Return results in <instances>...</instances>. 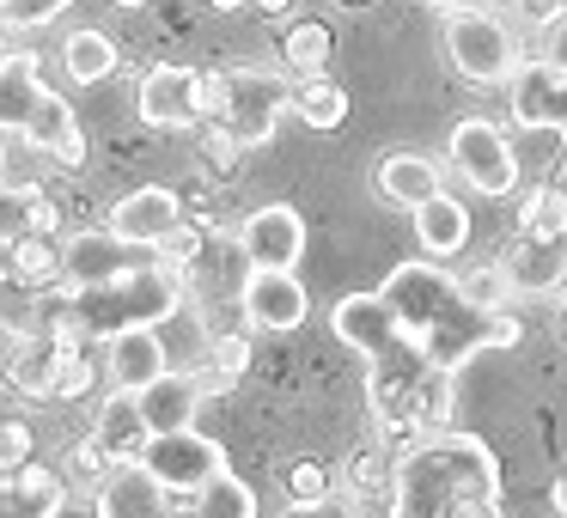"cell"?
<instances>
[{"instance_id": "1", "label": "cell", "mask_w": 567, "mask_h": 518, "mask_svg": "<svg viewBox=\"0 0 567 518\" xmlns=\"http://www.w3.org/2000/svg\"><path fill=\"white\" fill-rule=\"evenodd\" d=\"M330 330L342 348L367 360V396L379 427H445L452 415V372L403 330L384 293H348L336 299Z\"/></svg>"}, {"instance_id": "2", "label": "cell", "mask_w": 567, "mask_h": 518, "mask_svg": "<svg viewBox=\"0 0 567 518\" xmlns=\"http://www.w3.org/2000/svg\"><path fill=\"white\" fill-rule=\"evenodd\" d=\"M384 305L403 318V330L440 360L445 372H457L464 360H476L482 348H513L518 342V318L506 305H476L464 293L457 274L440 269V257H415V262H396L384 274Z\"/></svg>"}, {"instance_id": "3", "label": "cell", "mask_w": 567, "mask_h": 518, "mask_svg": "<svg viewBox=\"0 0 567 518\" xmlns=\"http://www.w3.org/2000/svg\"><path fill=\"white\" fill-rule=\"evenodd\" d=\"M396 518H494L501 512V464L476 433L427 427L391 457Z\"/></svg>"}, {"instance_id": "4", "label": "cell", "mask_w": 567, "mask_h": 518, "mask_svg": "<svg viewBox=\"0 0 567 518\" xmlns=\"http://www.w3.org/2000/svg\"><path fill=\"white\" fill-rule=\"evenodd\" d=\"M74 299V318L92 342L128 330V323H165L177 305H184V274L177 262H128L123 274L111 281H92V287H68Z\"/></svg>"}, {"instance_id": "5", "label": "cell", "mask_w": 567, "mask_h": 518, "mask_svg": "<svg viewBox=\"0 0 567 518\" xmlns=\"http://www.w3.org/2000/svg\"><path fill=\"white\" fill-rule=\"evenodd\" d=\"M445 55H452V68L470 86H506L518 74V62H525L506 19L476 13V7H452L445 13Z\"/></svg>"}, {"instance_id": "6", "label": "cell", "mask_w": 567, "mask_h": 518, "mask_svg": "<svg viewBox=\"0 0 567 518\" xmlns=\"http://www.w3.org/2000/svg\"><path fill=\"white\" fill-rule=\"evenodd\" d=\"M226 86L233 92H226L220 123H233V135L245 141V153L269 147L281 111H293V80L275 74V68H226Z\"/></svg>"}, {"instance_id": "7", "label": "cell", "mask_w": 567, "mask_h": 518, "mask_svg": "<svg viewBox=\"0 0 567 518\" xmlns=\"http://www.w3.org/2000/svg\"><path fill=\"white\" fill-rule=\"evenodd\" d=\"M452 172L464 177L476 196H513L518 189V153L506 147V135L488 123V116H464L452 128Z\"/></svg>"}, {"instance_id": "8", "label": "cell", "mask_w": 567, "mask_h": 518, "mask_svg": "<svg viewBox=\"0 0 567 518\" xmlns=\"http://www.w3.org/2000/svg\"><path fill=\"white\" fill-rule=\"evenodd\" d=\"M141 464L159 476V488H189V494H196L202 481L226 464V452L208 439V433H196V427H172V433H147Z\"/></svg>"}, {"instance_id": "9", "label": "cell", "mask_w": 567, "mask_h": 518, "mask_svg": "<svg viewBox=\"0 0 567 518\" xmlns=\"http://www.w3.org/2000/svg\"><path fill=\"white\" fill-rule=\"evenodd\" d=\"M238 257H245V269H299V257H306V220H299V208L262 201L238 226Z\"/></svg>"}, {"instance_id": "10", "label": "cell", "mask_w": 567, "mask_h": 518, "mask_svg": "<svg viewBox=\"0 0 567 518\" xmlns=\"http://www.w3.org/2000/svg\"><path fill=\"white\" fill-rule=\"evenodd\" d=\"M238 305H245V318L257 323V330L287 335V330L306 323L311 299H306V287H299L293 269H250L245 287H238Z\"/></svg>"}, {"instance_id": "11", "label": "cell", "mask_w": 567, "mask_h": 518, "mask_svg": "<svg viewBox=\"0 0 567 518\" xmlns=\"http://www.w3.org/2000/svg\"><path fill=\"white\" fill-rule=\"evenodd\" d=\"M506 92H513V123L518 128H561L567 135V68L525 55L518 74L506 80Z\"/></svg>"}, {"instance_id": "12", "label": "cell", "mask_w": 567, "mask_h": 518, "mask_svg": "<svg viewBox=\"0 0 567 518\" xmlns=\"http://www.w3.org/2000/svg\"><path fill=\"white\" fill-rule=\"evenodd\" d=\"M196 86H202V74H196V68H184V62L147 68V74H141V92H135L141 123H153V128H196L202 123Z\"/></svg>"}, {"instance_id": "13", "label": "cell", "mask_w": 567, "mask_h": 518, "mask_svg": "<svg viewBox=\"0 0 567 518\" xmlns=\"http://www.w3.org/2000/svg\"><path fill=\"white\" fill-rule=\"evenodd\" d=\"M184 220V196L165 184H147V189H128L123 201L111 208V232L135 250H159V238Z\"/></svg>"}, {"instance_id": "14", "label": "cell", "mask_w": 567, "mask_h": 518, "mask_svg": "<svg viewBox=\"0 0 567 518\" xmlns=\"http://www.w3.org/2000/svg\"><path fill=\"white\" fill-rule=\"evenodd\" d=\"M494 269L513 299H543L567 281V238H518Z\"/></svg>"}, {"instance_id": "15", "label": "cell", "mask_w": 567, "mask_h": 518, "mask_svg": "<svg viewBox=\"0 0 567 518\" xmlns=\"http://www.w3.org/2000/svg\"><path fill=\"white\" fill-rule=\"evenodd\" d=\"M159 372H165L159 323H128V330L104 335V379H111V391H141Z\"/></svg>"}, {"instance_id": "16", "label": "cell", "mask_w": 567, "mask_h": 518, "mask_svg": "<svg viewBox=\"0 0 567 518\" xmlns=\"http://www.w3.org/2000/svg\"><path fill=\"white\" fill-rule=\"evenodd\" d=\"M135 262V245L111 232V226H80V232L62 238V281L68 287H92V281H111Z\"/></svg>"}, {"instance_id": "17", "label": "cell", "mask_w": 567, "mask_h": 518, "mask_svg": "<svg viewBox=\"0 0 567 518\" xmlns=\"http://www.w3.org/2000/svg\"><path fill=\"white\" fill-rule=\"evenodd\" d=\"M19 135H25L38 153H50L62 172H80V165H86V135H80V123H74V104H68L62 92H50V86H43L38 111L25 116Z\"/></svg>"}, {"instance_id": "18", "label": "cell", "mask_w": 567, "mask_h": 518, "mask_svg": "<svg viewBox=\"0 0 567 518\" xmlns=\"http://www.w3.org/2000/svg\"><path fill=\"white\" fill-rule=\"evenodd\" d=\"M99 512H104V518H159V512H165L159 476H153L141 457L111 464V469H104V481H99Z\"/></svg>"}, {"instance_id": "19", "label": "cell", "mask_w": 567, "mask_h": 518, "mask_svg": "<svg viewBox=\"0 0 567 518\" xmlns=\"http://www.w3.org/2000/svg\"><path fill=\"white\" fill-rule=\"evenodd\" d=\"M62 354L68 348L55 342L50 330H25L7 354V384H13L25 403H50L55 396V372H62Z\"/></svg>"}, {"instance_id": "20", "label": "cell", "mask_w": 567, "mask_h": 518, "mask_svg": "<svg viewBox=\"0 0 567 518\" xmlns=\"http://www.w3.org/2000/svg\"><path fill=\"white\" fill-rule=\"evenodd\" d=\"M141 403V421H147V433H172V427H196V408H202V379H184V372L165 366L153 384H141L135 391Z\"/></svg>"}, {"instance_id": "21", "label": "cell", "mask_w": 567, "mask_h": 518, "mask_svg": "<svg viewBox=\"0 0 567 518\" xmlns=\"http://www.w3.org/2000/svg\"><path fill=\"white\" fill-rule=\"evenodd\" d=\"M415 238H421V250H427V257H457V250L470 245V208L464 201H452L445 196V189H433L427 201H415Z\"/></svg>"}, {"instance_id": "22", "label": "cell", "mask_w": 567, "mask_h": 518, "mask_svg": "<svg viewBox=\"0 0 567 518\" xmlns=\"http://www.w3.org/2000/svg\"><path fill=\"white\" fill-rule=\"evenodd\" d=\"M92 439H99V452L111 457V464H128V457H141V445H147V421H141L135 391H111V396H104Z\"/></svg>"}, {"instance_id": "23", "label": "cell", "mask_w": 567, "mask_h": 518, "mask_svg": "<svg viewBox=\"0 0 567 518\" xmlns=\"http://www.w3.org/2000/svg\"><path fill=\"white\" fill-rule=\"evenodd\" d=\"M38 99H43L38 55H25V50L0 55V135H19V128H25V116L38 111Z\"/></svg>"}, {"instance_id": "24", "label": "cell", "mask_w": 567, "mask_h": 518, "mask_svg": "<svg viewBox=\"0 0 567 518\" xmlns=\"http://www.w3.org/2000/svg\"><path fill=\"white\" fill-rule=\"evenodd\" d=\"M440 184V165L427 159V153H384L379 159V196L391 201V208H415V201H427Z\"/></svg>"}, {"instance_id": "25", "label": "cell", "mask_w": 567, "mask_h": 518, "mask_svg": "<svg viewBox=\"0 0 567 518\" xmlns=\"http://www.w3.org/2000/svg\"><path fill=\"white\" fill-rule=\"evenodd\" d=\"M13 262H7V281H19V287H50V281H62V245H55L50 232H19L13 245Z\"/></svg>"}, {"instance_id": "26", "label": "cell", "mask_w": 567, "mask_h": 518, "mask_svg": "<svg viewBox=\"0 0 567 518\" xmlns=\"http://www.w3.org/2000/svg\"><path fill=\"white\" fill-rule=\"evenodd\" d=\"M293 116L306 128H318V135H330V128H342V116H348V92L336 86L330 74H299V86H293Z\"/></svg>"}, {"instance_id": "27", "label": "cell", "mask_w": 567, "mask_h": 518, "mask_svg": "<svg viewBox=\"0 0 567 518\" xmlns=\"http://www.w3.org/2000/svg\"><path fill=\"white\" fill-rule=\"evenodd\" d=\"M62 68L74 86H99V80L116 74V43L104 38V31H74V38L62 43Z\"/></svg>"}, {"instance_id": "28", "label": "cell", "mask_w": 567, "mask_h": 518, "mask_svg": "<svg viewBox=\"0 0 567 518\" xmlns=\"http://www.w3.org/2000/svg\"><path fill=\"white\" fill-rule=\"evenodd\" d=\"M518 238H567V189L530 184L518 201Z\"/></svg>"}, {"instance_id": "29", "label": "cell", "mask_w": 567, "mask_h": 518, "mask_svg": "<svg viewBox=\"0 0 567 518\" xmlns=\"http://www.w3.org/2000/svg\"><path fill=\"white\" fill-rule=\"evenodd\" d=\"M281 55H287V68H293V74H323V68H330V55H336L330 25H323V19H293V25H287V38H281Z\"/></svg>"}, {"instance_id": "30", "label": "cell", "mask_w": 567, "mask_h": 518, "mask_svg": "<svg viewBox=\"0 0 567 518\" xmlns=\"http://www.w3.org/2000/svg\"><path fill=\"white\" fill-rule=\"evenodd\" d=\"M196 512L202 518H250L257 512V494H250V481L245 476H233V469H214L208 481L196 488Z\"/></svg>"}, {"instance_id": "31", "label": "cell", "mask_w": 567, "mask_h": 518, "mask_svg": "<svg viewBox=\"0 0 567 518\" xmlns=\"http://www.w3.org/2000/svg\"><path fill=\"white\" fill-rule=\"evenodd\" d=\"M7 494H19L13 506H25V512H62L68 506V488H62V476H50L43 464H19V469H7Z\"/></svg>"}, {"instance_id": "32", "label": "cell", "mask_w": 567, "mask_h": 518, "mask_svg": "<svg viewBox=\"0 0 567 518\" xmlns=\"http://www.w3.org/2000/svg\"><path fill=\"white\" fill-rule=\"evenodd\" d=\"M43 201L38 184H7L0 177V245H13L19 232H31V208Z\"/></svg>"}, {"instance_id": "33", "label": "cell", "mask_w": 567, "mask_h": 518, "mask_svg": "<svg viewBox=\"0 0 567 518\" xmlns=\"http://www.w3.org/2000/svg\"><path fill=\"white\" fill-rule=\"evenodd\" d=\"M348 488L354 494H384L391 488V452H384V445H367V452L348 464Z\"/></svg>"}, {"instance_id": "34", "label": "cell", "mask_w": 567, "mask_h": 518, "mask_svg": "<svg viewBox=\"0 0 567 518\" xmlns=\"http://www.w3.org/2000/svg\"><path fill=\"white\" fill-rule=\"evenodd\" d=\"M287 488H293L287 512H318V506H323V494H330V469H323V464H293Z\"/></svg>"}, {"instance_id": "35", "label": "cell", "mask_w": 567, "mask_h": 518, "mask_svg": "<svg viewBox=\"0 0 567 518\" xmlns=\"http://www.w3.org/2000/svg\"><path fill=\"white\" fill-rule=\"evenodd\" d=\"M245 366H250V342H245V335H214V379L202 384V391H226Z\"/></svg>"}, {"instance_id": "36", "label": "cell", "mask_w": 567, "mask_h": 518, "mask_svg": "<svg viewBox=\"0 0 567 518\" xmlns=\"http://www.w3.org/2000/svg\"><path fill=\"white\" fill-rule=\"evenodd\" d=\"M202 153H208L214 172H233L238 153H245V141L233 135V123H220V116H208V128H202Z\"/></svg>"}, {"instance_id": "37", "label": "cell", "mask_w": 567, "mask_h": 518, "mask_svg": "<svg viewBox=\"0 0 567 518\" xmlns=\"http://www.w3.org/2000/svg\"><path fill=\"white\" fill-rule=\"evenodd\" d=\"M7 7V19H13V31H31V25H50L55 13H68L74 0H0Z\"/></svg>"}, {"instance_id": "38", "label": "cell", "mask_w": 567, "mask_h": 518, "mask_svg": "<svg viewBox=\"0 0 567 518\" xmlns=\"http://www.w3.org/2000/svg\"><path fill=\"white\" fill-rule=\"evenodd\" d=\"M86 391H92V360L86 348H68L62 372H55V396H86Z\"/></svg>"}, {"instance_id": "39", "label": "cell", "mask_w": 567, "mask_h": 518, "mask_svg": "<svg viewBox=\"0 0 567 518\" xmlns=\"http://www.w3.org/2000/svg\"><path fill=\"white\" fill-rule=\"evenodd\" d=\"M25 457H31V427L25 421H0V476L19 469Z\"/></svg>"}, {"instance_id": "40", "label": "cell", "mask_w": 567, "mask_h": 518, "mask_svg": "<svg viewBox=\"0 0 567 518\" xmlns=\"http://www.w3.org/2000/svg\"><path fill=\"white\" fill-rule=\"evenodd\" d=\"M537 62H555V68H567V13L543 19V38H537Z\"/></svg>"}, {"instance_id": "41", "label": "cell", "mask_w": 567, "mask_h": 518, "mask_svg": "<svg viewBox=\"0 0 567 518\" xmlns=\"http://www.w3.org/2000/svg\"><path fill=\"white\" fill-rule=\"evenodd\" d=\"M464 293L476 299V305H488V311L513 299V293H506V281H501V269H482V274H470V281H464Z\"/></svg>"}, {"instance_id": "42", "label": "cell", "mask_w": 567, "mask_h": 518, "mask_svg": "<svg viewBox=\"0 0 567 518\" xmlns=\"http://www.w3.org/2000/svg\"><path fill=\"white\" fill-rule=\"evenodd\" d=\"M226 68H214V74H202V86H196V104H202V123L208 116H226Z\"/></svg>"}, {"instance_id": "43", "label": "cell", "mask_w": 567, "mask_h": 518, "mask_svg": "<svg viewBox=\"0 0 567 518\" xmlns=\"http://www.w3.org/2000/svg\"><path fill=\"white\" fill-rule=\"evenodd\" d=\"M68 464H74V476H99V469H111V457L99 452V439H86V445H74Z\"/></svg>"}, {"instance_id": "44", "label": "cell", "mask_w": 567, "mask_h": 518, "mask_svg": "<svg viewBox=\"0 0 567 518\" xmlns=\"http://www.w3.org/2000/svg\"><path fill=\"white\" fill-rule=\"evenodd\" d=\"M55 226H62L55 201H38V208H31V232H50V238H55Z\"/></svg>"}, {"instance_id": "45", "label": "cell", "mask_w": 567, "mask_h": 518, "mask_svg": "<svg viewBox=\"0 0 567 518\" xmlns=\"http://www.w3.org/2000/svg\"><path fill=\"white\" fill-rule=\"evenodd\" d=\"M549 506H555V512H567V476H561V481H555V488H549Z\"/></svg>"}, {"instance_id": "46", "label": "cell", "mask_w": 567, "mask_h": 518, "mask_svg": "<svg viewBox=\"0 0 567 518\" xmlns=\"http://www.w3.org/2000/svg\"><path fill=\"white\" fill-rule=\"evenodd\" d=\"M250 7H257V13H287L293 0H250Z\"/></svg>"}, {"instance_id": "47", "label": "cell", "mask_w": 567, "mask_h": 518, "mask_svg": "<svg viewBox=\"0 0 567 518\" xmlns=\"http://www.w3.org/2000/svg\"><path fill=\"white\" fill-rule=\"evenodd\" d=\"M202 7H214V13H238L245 0H202Z\"/></svg>"}, {"instance_id": "48", "label": "cell", "mask_w": 567, "mask_h": 518, "mask_svg": "<svg viewBox=\"0 0 567 518\" xmlns=\"http://www.w3.org/2000/svg\"><path fill=\"white\" fill-rule=\"evenodd\" d=\"M7 38H13V19H7V7H0V50H7Z\"/></svg>"}, {"instance_id": "49", "label": "cell", "mask_w": 567, "mask_h": 518, "mask_svg": "<svg viewBox=\"0 0 567 518\" xmlns=\"http://www.w3.org/2000/svg\"><path fill=\"white\" fill-rule=\"evenodd\" d=\"M0 177H7V135H0Z\"/></svg>"}, {"instance_id": "50", "label": "cell", "mask_w": 567, "mask_h": 518, "mask_svg": "<svg viewBox=\"0 0 567 518\" xmlns=\"http://www.w3.org/2000/svg\"><path fill=\"white\" fill-rule=\"evenodd\" d=\"M111 7H147V0H111Z\"/></svg>"}, {"instance_id": "51", "label": "cell", "mask_w": 567, "mask_h": 518, "mask_svg": "<svg viewBox=\"0 0 567 518\" xmlns=\"http://www.w3.org/2000/svg\"><path fill=\"white\" fill-rule=\"evenodd\" d=\"M427 7H457V0H427Z\"/></svg>"}, {"instance_id": "52", "label": "cell", "mask_w": 567, "mask_h": 518, "mask_svg": "<svg viewBox=\"0 0 567 518\" xmlns=\"http://www.w3.org/2000/svg\"><path fill=\"white\" fill-rule=\"evenodd\" d=\"M342 7H367V0H342Z\"/></svg>"}, {"instance_id": "53", "label": "cell", "mask_w": 567, "mask_h": 518, "mask_svg": "<svg viewBox=\"0 0 567 518\" xmlns=\"http://www.w3.org/2000/svg\"><path fill=\"white\" fill-rule=\"evenodd\" d=\"M561 335H567V311H561Z\"/></svg>"}]
</instances>
